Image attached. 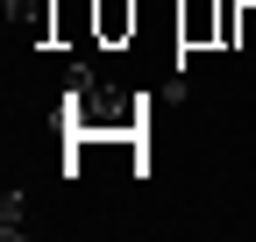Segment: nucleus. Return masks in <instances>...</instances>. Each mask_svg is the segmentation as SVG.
Wrapping results in <instances>:
<instances>
[{
  "instance_id": "f257e3e1",
  "label": "nucleus",
  "mask_w": 256,
  "mask_h": 242,
  "mask_svg": "<svg viewBox=\"0 0 256 242\" xmlns=\"http://www.w3.org/2000/svg\"><path fill=\"white\" fill-rule=\"evenodd\" d=\"M57 121H64V142L72 136H150V93H114L78 64L72 86H64Z\"/></svg>"
},
{
  "instance_id": "f03ea898",
  "label": "nucleus",
  "mask_w": 256,
  "mask_h": 242,
  "mask_svg": "<svg viewBox=\"0 0 256 242\" xmlns=\"http://www.w3.org/2000/svg\"><path fill=\"white\" fill-rule=\"evenodd\" d=\"M136 22H142L136 0H92V43L100 50H128L136 43Z\"/></svg>"
},
{
  "instance_id": "7ed1b4c3",
  "label": "nucleus",
  "mask_w": 256,
  "mask_h": 242,
  "mask_svg": "<svg viewBox=\"0 0 256 242\" xmlns=\"http://www.w3.org/2000/svg\"><path fill=\"white\" fill-rule=\"evenodd\" d=\"M178 43H185V50H220V0H192V8H178Z\"/></svg>"
},
{
  "instance_id": "20e7f679",
  "label": "nucleus",
  "mask_w": 256,
  "mask_h": 242,
  "mask_svg": "<svg viewBox=\"0 0 256 242\" xmlns=\"http://www.w3.org/2000/svg\"><path fill=\"white\" fill-rule=\"evenodd\" d=\"M57 8L64 0H8V22H22V36L36 50H50L57 43Z\"/></svg>"
},
{
  "instance_id": "39448f33",
  "label": "nucleus",
  "mask_w": 256,
  "mask_h": 242,
  "mask_svg": "<svg viewBox=\"0 0 256 242\" xmlns=\"http://www.w3.org/2000/svg\"><path fill=\"white\" fill-rule=\"evenodd\" d=\"M0 235H28V192H8V200H0Z\"/></svg>"
},
{
  "instance_id": "423d86ee",
  "label": "nucleus",
  "mask_w": 256,
  "mask_h": 242,
  "mask_svg": "<svg viewBox=\"0 0 256 242\" xmlns=\"http://www.w3.org/2000/svg\"><path fill=\"white\" fill-rule=\"evenodd\" d=\"M220 50H242V0H220Z\"/></svg>"
},
{
  "instance_id": "0eeeda50",
  "label": "nucleus",
  "mask_w": 256,
  "mask_h": 242,
  "mask_svg": "<svg viewBox=\"0 0 256 242\" xmlns=\"http://www.w3.org/2000/svg\"><path fill=\"white\" fill-rule=\"evenodd\" d=\"M242 50H256V0H242Z\"/></svg>"
}]
</instances>
